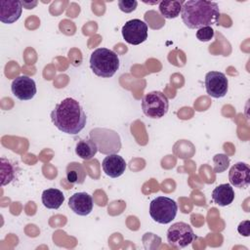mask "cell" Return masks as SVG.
Returning <instances> with one entry per match:
<instances>
[{"mask_svg": "<svg viewBox=\"0 0 250 250\" xmlns=\"http://www.w3.org/2000/svg\"><path fill=\"white\" fill-rule=\"evenodd\" d=\"M51 120L62 133L77 135L84 129L87 122V116L76 100L65 98L61 103L57 104L52 110Z\"/></svg>", "mask_w": 250, "mask_h": 250, "instance_id": "cell-1", "label": "cell"}, {"mask_svg": "<svg viewBox=\"0 0 250 250\" xmlns=\"http://www.w3.org/2000/svg\"><path fill=\"white\" fill-rule=\"evenodd\" d=\"M219 17V6L213 1H185L181 12L183 22L190 29H198L203 26L217 24Z\"/></svg>", "mask_w": 250, "mask_h": 250, "instance_id": "cell-2", "label": "cell"}, {"mask_svg": "<svg viewBox=\"0 0 250 250\" xmlns=\"http://www.w3.org/2000/svg\"><path fill=\"white\" fill-rule=\"evenodd\" d=\"M90 67L99 77H111L119 68V58L109 49L98 48L91 54Z\"/></svg>", "mask_w": 250, "mask_h": 250, "instance_id": "cell-3", "label": "cell"}, {"mask_svg": "<svg viewBox=\"0 0 250 250\" xmlns=\"http://www.w3.org/2000/svg\"><path fill=\"white\" fill-rule=\"evenodd\" d=\"M89 137L103 154L117 153L121 148L120 137L118 133L111 129L94 128L90 131Z\"/></svg>", "mask_w": 250, "mask_h": 250, "instance_id": "cell-4", "label": "cell"}, {"mask_svg": "<svg viewBox=\"0 0 250 250\" xmlns=\"http://www.w3.org/2000/svg\"><path fill=\"white\" fill-rule=\"evenodd\" d=\"M178 205L175 200L167 196H157L149 204V215L151 219L162 225L172 222L177 215Z\"/></svg>", "mask_w": 250, "mask_h": 250, "instance_id": "cell-5", "label": "cell"}, {"mask_svg": "<svg viewBox=\"0 0 250 250\" xmlns=\"http://www.w3.org/2000/svg\"><path fill=\"white\" fill-rule=\"evenodd\" d=\"M169 108L168 98L160 91H152L146 94L142 99V109L149 118L163 117Z\"/></svg>", "mask_w": 250, "mask_h": 250, "instance_id": "cell-6", "label": "cell"}, {"mask_svg": "<svg viewBox=\"0 0 250 250\" xmlns=\"http://www.w3.org/2000/svg\"><path fill=\"white\" fill-rule=\"evenodd\" d=\"M196 238L191 227L184 222L173 224L167 230V241L176 249L185 248Z\"/></svg>", "mask_w": 250, "mask_h": 250, "instance_id": "cell-7", "label": "cell"}, {"mask_svg": "<svg viewBox=\"0 0 250 250\" xmlns=\"http://www.w3.org/2000/svg\"><path fill=\"white\" fill-rule=\"evenodd\" d=\"M124 40L131 45H139L147 38V24L139 19H133L125 22L121 29Z\"/></svg>", "mask_w": 250, "mask_h": 250, "instance_id": "cell-8", "label": "cell"}, {"mask_svg": "<svg viewBox=\"0 0 250 250\" xmlns=\"http://www.w3.org/2000/svg\"><path fill=\"white\" fill-rule=\"evenodd\" d=\"M205 89L212 98H223L229 89V81L225 73L220 71H209L205 75Z\"/></svg>", "mask_w": 250, "mask_h": 250, "instance_id": "cell-9", "label": "cell"}, {"mask_svg": "<svg viewBox=\"0 0 250 250\" xmlns=\"http://www.w3.org/2000/svg\"><path fill=\"white\" fill-rule=\"evenodd\" d=\"M13 95L21 101L31 100L36 94L35 81L27 75H21L15 78L11 85Z\"/></svg>", "mask_w": 250, "mask_h": 250, "instance_id": "cell-10", "label": "cell"}, {"mask_svg": "<svg viewBox=\"0 0 250 250\" xmlns=\"http://www.w3.org/2000/svg\"><path fill=\"white\" fill-rule=\"evenodd\" d=\"M229 184L238 188H246L250 183V167L244 162L232 165L229 172Z\"/></svg>", "mask_w": 250, "mask_h": 250, "instance_id": "cell-11", "label": "cell"}, {"mask_svg": "<svg viewBox=\"0 0 250 250\" xmlns=\"http://www.w3.org/2000/svg\"><path fill=\"white\" fill-rule=\"evenodd\" d=\"M69 208L79 216H87L93 210V198L87 192H76L68 199Z\"/></svg>", "mask_w": 250, "mask_h": 250, "instance_id": "cell-12", "label": "cell"}, {"mask_svg": "<svg viewBox=\"0 0 250 250\" xmlns=\"http://www.w3.org/2000/svg\"><path fill=\"white\" fill-rule=\"evenodd\" d=\"M22 12V2L16 0L0 1V21L3 23H13L17 21Z\"/></svg>", "mask_w": 250, "mask_h": 250, "instance_id": "cell-13", "label": "cell"}, {"mask_svg": "<svg viewBox=\"0 0 250 250\" xmlns=\"http://www.w3.org/2000/svg\"><path fill=\"white\" fill-rule=\"evenodd\" d=\"M102 167L104 174L110 178L120 177L126 169L124 158L117 153L108 154L102 162Z\"/></svg>", "mask_w": 250, "mask_h": 250, "instance_id": "cell-14", "label": "cell"}, {"mask_svg": "<svg viewBox=\"0 0 250 250\" xmlns=\"http://www.w3.org/2000/svg\"><path fill=\"white\" fill-rule=\"evenodd\" d=\"M234 190L229 184L217 186L212 191V200L219 206L225 207L229 205L234 199Z\"/></svg>", "mask_w": 250, "mask_h": 250, "instance_id": "cell-15", "label": "cell"}, {"mask_svg": "<svg viewBox=\"0 0 250 250\" xmlns=\"http://www.w3.org/2000/svg\"><path fill=\"white\" fill-rule=\"evenodd\" d=\"M41 200L46 208L59 209L64 201V195L58 188H48L42 192Z\"/></svg>", "mask_w": 250, "mask_h": 250, "instance_id": "cell-16", "label": "cell"}, {"mask_svg": "<svg viewBox=\"0 0 250 250\" xmlns=\"http://www.w3.org/2000/svg\"><path fill=\"white\" fill-rule=\"evenodd\" d=\"M66 180L70 184L81 185L86 179V170L83 164L79 162H70L65 168Z\"/></svg>", "mask_w": 250, "mask_h": 250, "instance_id": "cell-17", "label": "cell"}, {"mask_svg": "<svg viewBox=\"0 0 250 250\" xmlns=\"http://www.w3.org/2000/svg\"><path fill=\"white\" fill-rule=\"evenodd\" d=\"M184 2L182 0L161 1L158 7L159 12L165 19H175L180 16Z\"/></svg>", "mask_w": 250, "mask_h": 250, "instance_id": "cell-18", "label": "cell"}, {"mask_svg": "<svg viewBox=\"0 0 250 250\" xmlns=\"http://www.w3.org/2000/svg\"><path fill=\"white\" fill-rule=\"evenodd\" d=\"M97 151L98 147L91 139H81L75 146V153L84 160L93 158Z\"/></svg>", "mask_w": 250, "mask_h": 250, "instance_id": "cell-19", "label": "cell"}, {"mask_svg": "<svg viewBox=\"0 0 250 250\" xmlns=\"http://www.w3.org/2000/svg\"><path fill=\"white\" fill-rule=\"evenodd\" d=\"M16 175V169L13 163L8 159L1 158V186H6L10 184Z\"/></svg>", "mask_w": 250, "mask_h": 250, "instance_id": "cell-20", "label": "cell"}, {"mask_svg": "<svg viewBox=\"0 0 250 250\" xmlns=\"http://www.w3.org/2000/svg\"><path fill=\"white\" fill-rule=\"evenodd\" d=\"M214 161V172L222 173L227 170L229 165V158L226 154L218 153L213 157Z\"/></svg>", "mask_w": 250, "mask_h": 250, "instance_id": "cell-21", "label": "cell"}, {"mask_svg": "<svg viewBox=\"0 0 250 250\" xmlns=\"http://www.w3.org/2000/svg\"><path fill=\"white\" fill-rule=\"evenodd\" d=\"M215 31L211 26H203L196 31V38L201 42L210 41L214 37Z\"/></svg>", "mask_w": 250, "mask_h": 250, "instance_id": "cell-22", "label": "cell"}, {"mask_svg": "<svg viewBox=\"0 0 250 250\" xmlns=\"http://www.w3.org/2000/svg\"><path fill=\"white\" fill-rule=\"evenodd\" d=\"M138 2L136 0H119L118 7L124 13H131L137 8Z\"/></svg>", "mask_w": 250, "mask_h": 250, "instance_id": "cell-23", "label": "cell"}, {"mask_svg": "<svg viewBox=\"0 0 250 250\" xmlns=\"http://www.w3.org/2000/svg\"><path fill=\"white\" fill-rule=\"evenodd\" d=\"M237 231L244 236H249L250 234V222L248 220L241 222L237 227Z\"/></svg>", "mask_w": 250, "mask_h": 250, "instance_id": "cell-24", "label": "cell"}, {"mask_svg": "<svg viewBox=\"0 0 250 250\" xmlns=\"http://www.w3.org/2000/svg\"><path fill=\"white\" fill-rule=\"evenodd\" d=\"M37 5V2L34 1V2H22V6L25 7V9H33V7H35Z\"/></svg>", "mask_w": 250, "mask_h": 250, "instance_id": "cell-25", "label": "cell"}]
</instances>
